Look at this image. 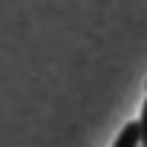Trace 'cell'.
<instances>
[{"instance_id":"1","label":"cell","mask_w":147,"mask_h":147,"mask_svg":"<svg viewBox=\"0 0 147 147\" xmlns=\"http://www.w3.org/2000/svg\"><path fill=\"white\" fill-rule=\"evenodd\" d=\"M113 147H138V124H136V121L124 124V127H121V136L115 138Z\"/></svg>"},{"instance_id":"2","label":"cell","mask_w":147,"mask_h":147,"mask_svg":"<svg viewBox=\"0 0 147 147\" xmlns=\"http://www.w3.org/2000/svg\"><path fill=\"white\" fill-rule=\"evenodd\" d=\"M136 124H138V147H147V98H144V107H141V118Z\"/></svg>"}]
</instances>
